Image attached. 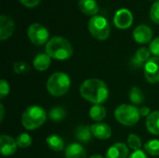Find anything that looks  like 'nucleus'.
Returning <instances> with one entry per match:
<instances>
[{
	"mask_svg": "<svg viewBox=\"0 0 159 158\" xmlns=\"http://www.w3.org/2000/svg\"><path fill=\"white\" fill-rule=\"evenodd\" d=\"M16 142L18 147L20 148H28L29 146L32 145V137L27 134V133H20L17 139H16Z\"/></svg>",
	"mask_w": 159,
	"mask_h": 158,
	"instance_id": "a878e982",
	"label": "nucleus"
},
{
	"mask_svg": "<svg viewBox=\"0 0 159 158\" xmlns=\"http://www.w3.org/2000/svg\"><path fill=\"white\" fill-rule=\"evenodd\" d=\"M90 129L92 135L99 140H108L112 136V129L105 123L97 122L92 124L90 126Z\"/></svg>",
	"mask_w": 159,
	"mask_h": 158,
	"instance_id": "2eb2a0df",
	"label": "nucleus"
},
{
	"mask_svg": "<svg viewBox=\"0 0 159 158\" xmlns=\"http://www.w3.org/2000/svg\"><path fill=\"white\" fill-rule=\"evenodd\" d=\"M149 49L155 57H159V36L151 41Z\"/></svg>",
	"mask_w": 159,
	"mask_h": 158,
	"instance_id": "7c9ffc66",
	"label": "nucleus"
},
{
	"mask_svg": "<svg viewBox=\"0 0 159 158\" xmlns=\"http://www.w3.org/2000/svg\"><path fill=\"white\" fill-rule=\"evenodd\" d=\"M66 111L60 106L53 107L52 109L49 110L48 112V118L55 123H60L61 122L65 117H66Z\"/></svg>",
	"mask_w": 159,
	"mask_h": 158,
	"instance_id": "b1692460",
	"label": "nucleus"
},
{
	"mask_svg": "<svg viewBox=\"0 0 159 158\" xmlns=\"http://www.w3.org/2000/svg\"><path fill=\"white\" fill-rule=\"evenodd\" d=\"M78 7L82 13L89 16H96L99 11V6L96 0H79Z\"/></svg>",
	"mask_w": 159,
	"mask_h": 158,
	"instance_id": "f3484780",
	"label": "nucleus"
},
{
	"mask_svg": "<svg viewBox=\"0 0 159 158\" xmlns=\"http://www.w3.org/2000/svg\"><path fill=\"white\" fill-rule=\"evenodd\" d=\"M129 158H148L147 157V155L145 154L144 151H142V150H138V151H134Z\"/></svg>",
	"mask_w": 159,
	"mask_h": 158,
	"instance_id": "473e14b6",
	"label": "nucleus"
},
{
	"mask_svg": "<svg viewBox=\"0 0 159 158\" xmlns=\"http://www.w3.org/2000/svg\"><path fill=\"white\" fill-rule=\"evenodd\" d=\"M150 18L153 22L159 24V0H157L150 10Z\"/></svg>",
	"mask_w": 159,
	"mask_h": 158,
	"instance_id": "c85d7f7f",
	"label": "nucleus"
},
{
	"mask_svg": "<svg viewBox=\"0 0 159 158\" xmlns=\"http://www.w3.org/2000/svg\"><path fill=\"white\" fill-rule=\"evenodd\" d=\"M0 109H1V117H0V121L1 122H3V120H4V115H5V109H4V105L1 103L0 104Z\"/></svg>",
	"mask_w": 159,
	"mask_h": 158,
	"instance_id": "f704fd0d",
	"label": "nucleus"
},
{
	"mask_svg": "<svg viewBox=\"0 0 159 158\" xmlns=\"http://www.w3.org/2000/svg\"><path fill=\"white\" fill-rule=\"evenodd\" d=\"M51 63V58L47 53H40L36 55L33 61L34 68L37 71L43 72L49 68Z\"/></svg>",
	"mask_w": 159,
	"mask_h": 158,
	"instance_id": "6ab92c4d",
	"label": "nucleus"
},
{
	"mask_svg": "<svg viewBox=\"0 0 159 158\" xmlns=\"http://www.w3.org/2000/svg\"><path fill=\"white\" fill-rule=\"evenodd\" d=\"M89 117L96 122H101L106 117V109L102 104H94L89 109Z\"/></svg>",
	"mask_w": 159,
	"mask_h": 158,
	"instance_id": "4be33fe9",
	"label": "nucleus"
},
{
	"mask_svg": "<svg viewBox=\"0 0 159 158\" xmlns=\"http://www.w3.org/2000/svg\"><path fill=\"white\" fill-rule=\"evenodd\" d=\"M18 145L16 140L9 135H1L0 137V152L4 156H13L17 151Z\"/></svg>",
	"mask_w": 159,
	"mask_h": 158,
	"instance_id": "9b49d317",
	"label": "nucleus"
},
{
	"mask_svg": "<svg viewBox=\"0 0 159 158\" xmlns=\"http://www.w3.org/2000/svg\"><path fill=\"white\" fill-rule=\"evenodd\" d=\"M153 37L152 29L144 24L137 26L133 31V38L139 44H147L151 42Z\"/></svg>",
	"mask_w": 159,
	"mask_h": 158,
	"instance_id": "f8f14e48",
	"label": "nucleus"
},
{
	"mask_svg": "<svg viewBox=\"0 0 159 158\" xmlns=\"http://www.w3.org/2000/svg\"><path fill=\"white\" fill-rule=\"evenodd\" d=\"M151 51L149 48L147 47H141L139 48L134 57L131 59L130 61V64L133 66V67H136V68H141V67H144L145 64L149 61V60L151 59Z\"/></svg>",
	"mask_w": 159,
	"mask_h": 158,
	"instance_id": "4468645a",
	"label": "nucleus"
},
{
	"mask_svg": "<svg viewBox=\"0 0 159 158\" xmlns=\"http://www.w3.org/2000/svg\"><path fill=\"white\" fill-rule=\"evenodd\" d=\"M89 158H105L103 157L102 156H101V155H93V156H91Z\"/></svg>",
	"mask_w": 159,
	"mask_h": 158,
	"instance_id": "c9c22d12",
	"label": "nucleus"
},
{
	"mask_svg": "<svg viewBox=\"0 0 159 158\" xmlns=\"http://www.w3.org/2000/svg\"><path fill=\"white\" fill-rule=\"evenodd\" d=\"M89 31L97 40H106L111 33V27L106 18L102 16H93L89 21Z\"/></svg>",
	"mask_w": 159,
	"mask_h": 158,
	"instance_id": "423d86ee",
	"label": "nucleus"
},
{
	"mask_svg": "<svg viewBox=\"0 0 159 158\" xmlns=\"http://www.w3.org/2000/svg\"><path fill=\"white\" fill-rule=\"evenodd\" d=\"M47 145L48 148L54 152H61L64 148V142L61 137H60L57 134H50L47 139H46Z\"/></svg>",
	"mask_w": 159,
	"mask_h": 158,
	"instance_id": "aec40b11",
	"label": "nucleus"
},
{
	"mask_svg": "<svg viewBox=\"0 0 159 158\" xmlns=\"http://www.w3.org/2000/svg\"><path fill=\"white\" fill-rule=\"evenodd\" d=\"M9 85L8 82L6 81L5 79L0 80V99L3 100L6 96L8 95L9 93Z\"/></svg>",
	"mask_w": 159,
	"mask_h": 158,
	"instance_id": "c756f323",
	"label": "nucleus"
},
{
	"mask_svg": "<svg viewBox=\"0 0 159 158\" xmlns=\"http://www.w3.org/2000/svg\"><path fill=\"white\" fill-rule=\"evenodd\" d=\"M65 158H87L84 147L78 142H72L64 149Z\"/></svg>",
	"mask_w": 159,
	"mask_h": 158,
	"instance_id": "dca6fc26",
	"label": "nucleus"
},
{
	"mask_svg": "<svg viewBox=\"0 0 159 158\" xmlns=\"http://www.w3.org/2000/svg\"><path fill=\"white\" fill-rule=\"evenodd\" d=\"M47 120L45 109L39 105H31L21 115V125L27 130H35Z\"/></svg>",
	"mask_w": 159,
	"mask_h": 158,
	"instance_id": "7ed1b4c3",
	"label": "nucleus"
},
{
	"mask_svg": "<svg viewBox=\"0 0 159 158\" xmlns=\"http://www.w3.org/2000/svg\"><path fill=\"white\" fill-rule=\"evenodd\" d=\"M71 87V79L69 75L63 72H56L52 74L47 81V89L48 93L54 97L65 95Z\"/></svg>",
	"mask_w": 159,
	"mask_h": 158,
	"instance_id": "20e7f679",
	"label": "nucleus"
},
{
	"mask_svg": "<svg viewBox=\"0 0 159 158\" xmlns=\"http://www.w3.org/2000/svg\"><path fill=\"white\" fill-rule=\"evenodd\" d=\"M42 0H20V2L26 7H30V8H33V7H37L40 2Z\"/></svg>",
	"mask_w": 159,
	"mask_h": 158,
	"instance_id": "2f4dec72",
	"label": "nucleus"
},
{
	"mask_svg": "<svg viewBox=\"0 0 159 158\" xmlns=\"http://www.w3.org/2000/svg\"><path fill=\"white\" fill-rule=\"evenodd\" d=\"M92 136L93 135L91 133V129L89 126L82 125L77 127V129H75V138L80 142L88 143L89 141H91Z\"/></svg>",
	"mask_w": 159,
	"mask_h": 158,
	"instance_id": "412c9836",
	"label": "nucleus"
},
{
	"mask_svg": "<svg viewBox=\"0 0 159 158\" xmlns=\"http://www.w3.org/2000/svg\"><path fill=\"white\" fill-rule=\"evenodd\" d=\"M15 31L14 20L7 15L0 16V40L5 41L8 39Z\"/></svg>",
	"mask_w": 159,
	"mask_h": 158,
	"instance_id": "9d476101",
	"label": "nucleus"
},
{
	"mask_svg": "<svg viewBox=\"0 0 159 158\" xmlns=\"http://www.w3.org/2000/svg\"><path fill=\"white\" fill-rule=\"evenodd\" d=\"M115 26L118 29H128L133 23V15L127 8H121L117 10L114 16Z\"/></svg>",
	"mask_w": 159,
	"mask_h": 158,
	"instance_id": "1a4fd4ad",
	"label": "nucleus"
},
{
	"mask_svg": "<svg viewBox=\"0 0 159 158\" xmlns=\"http://www.w3.org/2000/svg\"><path fill=\"white\" fill-rule=\"evenodd\" d=\"M115 117L121 125L132 127L139 122L141 115L137 106L131 104H121L115 110Z\"/></svg>",
	"mask_w": 159,
	"mask_h": 158,
	"instance_id": "39448f33",
	"label": "nucleus"
},
{
	"mask_svg": "<svg viewBox=\"0 0 159 158\" xmlns=\"http://www.w3.org/2000/svg\"><path fill=\"white\" fill-rule=\"evenodd\" d=\"M13 70L17 74H23L30 70V66L25 61H19L13 64Z\"/></svg>",
	"mask_w": 159,
	"mask_h": 158,
	"instance_id": "cd10ccee",
	"label": "nucleus"
},
{
	"mask_svg": "<svg viewBox=\"0 0 159 158\" xmlns=\"http://www.w3.org/2000/svg\"><path fill=\"white\" fill-rule=\"evenodd\" d=\"M128 145L133 151H138L142 147V139L137 134H130L128 137Z\"/></svg>",
	"mask_w": 159,
	"mask_h": 158,
	"instance_id": "bb28decb",
	"label": "nucleus"
},
{
	"mask_svg": "<svg viewBox=\"0 0 159 158\" xmlns=\"http://www.w3.org/2000/svg\"><path fill=\"white\" fill-rule=\"evenodd\" d=\"M139 110H140V115H141V116H148L150 114H151V110H150V108L149 107H147V106H143L142 108H139Z\"/></svg>",
	"mask_w": 159,
	"mask_h": 158,
	"instance_id": "72a5a7b5",
	"label": "nucleus"
},
{
	"mask_svg": "<svg viewBox=\"0 0 159 158\" xmlns=\"http://www.w3.org/2000/svg\"><path fill=\"white\" fill-rule=\"evenodd\" d=\"M129 100L135 105L143 104L144 102V100H145V96H144L143 91L138 87L131 88L130 92H129Z\"/></svg>",
	"mask_w": 159,
	"mask_h": 158,
	"instance_id": "5701e85b",
	"label": "nucleus"
},
{
	"mask_svg": "<svg viewBox=\"0 0 159 158\" xmlns=\"http://www.w3.org/2000/svg\"><path fill=\"white\" fill-rule=\"evenodd\" d=\"M27 35L30 41L35 46H42L49 41V33L43 24L33 23L29 26L27 30Z\"/></svg>",
	"mask_w": 159,
	"mask_h": 158,
	"instance_id": "0eeeda50",
	"label": "nucleus"
},
{
	"mask_svg": "<svg viewBox=\"0 0 159 158\" xmlns=\"http://www.w3.org/2000/svg\"><path fill=\"white\" fill-rule=\"evenodd\" d=\"M46 53L54 60L65 61L74 54V47L71 43L62 36H54L46 45Z\"/></svg>",
	"mask_w": 159,
	"mask_h": 158,
	"instance_id": "f03ea898",
	"label": "nucleus"
},
{
	"mask_svg": "<svg viewBox=\"0 0 159 158\" xmlns=\"http://www.w3.org/2000/svg\"><path fill=\"white\" fill-rule=\"evenodd\" d=\"M144 151L150 156H159V140L154 139L148 141L144 144Z\"/></svg>",
	"mask_w": 159,
	"mask_h": 158,
	"instance_id": "393cba45",
	"label": "nucleus"
},
{
	"mask_svg": "<svg viewBox=\"0 0 159 158\" xmlns=\"http://www.w3.org/2000/svg\"><path fill=\"white\" fill-rule=\"evenodd\" d=\"M129 147L124 142H116L109 147L105 158H129Z\"/></svg>",
	"mask_w": 159,
	"mask_h": 158,
	"instance_id": "ddd939ff",
	"label": "nucleus"
},
{
	"mask_svg": "<svg viewBox=\"0 0 159 158\" xmlns=\"http://www.w3.org/2000/svg\"><path fill=\"white\" fill-rule=\"evenodd\" d=\"M80 95L93 104H102L109 98V89L104 81L98 78L85 80L79 88Z\"/></svg>",
	"mask_w": 159,
	"mask_h": 158,
	"instance_id": "f257e3e1",
	"label": "nucleus"
},
{
	"mask_svg": "<svg viewBox=\"0 0 159 158\" xmlns=\"http://www.w3.org/2000/svg\"><path fill=\"white\" fill-rule=\"evenodd\" d=\"M146 129L153 135H159V111L152 112L146 118Z\"/></svg>",
	"mask_w": 159,
	"mask_h": 158,
	"instance_id": "a211bd4d",
	"label": "nucleus"
},
{
	"mask_svg": "<svg viewBox=\"0 0 159 158\" xmlns=\"http://www.w3.org/2000/svg\"><path fill=\"white\" fill-rule=\"evenodd\" d=\"M144 76L150 84L159 83V57H152L145 64Z\"/></svg>",
	"mask_w": 159,
	"mask_h": 158,
	"instance_id": "6e6552de",
	"label": "nucleus"
}]
</instances>
